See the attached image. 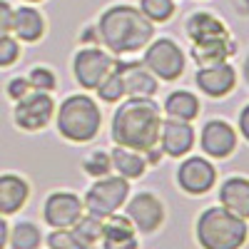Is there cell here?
Returning a JSON list of instances; mask_svg holds the SVG:
<instances>
[{
  "label": "cell",
  "mask_w": 249,
  "mask_h": 249,
  "mask_svg": "<svg viewBox=\"0 0 249 249\" xmlns=\"http://www.w3.org/2000/svg\"><path fill=\"white\" fill-rule=\"evenodd\" d=\"M127 217L135 230L142 234H152L164 222V204L152 192H140L127 202Z\"/></svg>",
  "instance_id": "cell-10"
},
{
  "label": "cell",
  "mask_w": 249,
  "mask_h": 249,
  "mask_svg": "<svg viewBox=\"0 0 249 249\" xmlns=\"http://www.w3.org/2000/svg\"><path fill=\"white\" fill-rule=\"evenodd\" d=\"M162 127V112L152 97L130 95L112 115V140L135 152L157 147Z\"/></svg>",
  "instance_id": "cell-1"
},
{
  "label": "cell",
  "mask_w": 249,
  "mask_h": 249,
  "mask_svg": "<svg viewBox=\"0 0 249 249\" xmlns=\"http://www.w3.org/2000/svg\"><path fill=\"white\" fill-rule=\"evenodd\" d=\"M199 144L204 155H210L214 160H224L237 150V130L224 120H210L202 127Z\"/></svg>",
  "instance_id": "cell-13"
},
{
  "label": "cell",
  "mask_w": 249,
  "mask_h": 249,
  "mask_svg": "<svg viewBox=\"0 0 249 249\" xmlns=\"http://www.w3.org/2000/svg\"><path fill=\"white\" fill-rule=\"evenodd\" d=\"M30 90H33V88H30L28 77H15V80L8 82V97H10V100H20L23 95H28Z\"/></svg>",
  "instance_id": "cell-32"
},
{
  "label": "cell",
  "mask_w": 249,
  "mask_h": 249,
  "mask_svg": "<svg viewBox=\"0 0 249 249\" xmlns=\"http://www.w3.org/2000/svg\"><path fill=\"white\" fill-rule=\"evenodd\" d=\"M70 232H72V237L80 242L82 249L92 247V244H97L100 237H102V219L95 217V214H85V212H82V214L77 217V222L70 227Z\"/></svg>",
  "instance_id": "cell-24"
},
{
  "label": "cell",
  "mask_w": 249,
  "mask_h": 249,
  "mask_svg": "<svg viewBox=\"0 0 249 249\" xmlns=\"http://www.w3.org/2000/svg\"><path fill=\"white\" fill-rule=\"evenodd\" d=\"M20 57V43L10 33H0V68H10L15 65Z\"/></svg>",
  "instance_id": "cell-30"
},
{
  "label": "cell",
  "mask_w": 249,
  "mask_h": 249,
  "mask_svg": "<svg viewBox=\"0 0 249 249\" xmlns=\"http://www.w3.org/2000/svg\"><path fill=\"white\" fill-rule=\"evenodd\" d=\"M247 219L224 207H210L197 219V242L204 249H237L247 242Z\"/></svg>",
  "instance_id": "cell-4"
},
{
  "label": "cell",
  "mask_w": 249,
  "mask_h": 249,
  "mask_svg": "<svg viewBox=\"0 0 249 249\" xmlns=\"http://www.w3.org/2000/svg\"><path fill=\"white\" fill-rule=\"evenodd\" d=\"M127 197H130V179H124L120 175H115V177L105 175V177H97V182L88 190L85 199H82V207H85L88 214L107 219L127 202Z\"/></svg>",
  "instance_id": "cell-5"
},
{
  "label": "cell",
  "mask_w": 249,
  "mask_h": 249,
  "mask_svg": "<svg viewBox=\"0 0 249 249\" xmlns=\"http://www.w3.org/2000/svg\"><path fill=\"white\" fill-rule=\"evenodd\" d=\"M55 115V100L50 92L43 90H30L28 95H23L20 100H15V112L13 120L20 130L25 132H35L43 130L45 124L53 120Z\"/></svg>",
  "instance_id": "cell-7"
},
{
  "label": "cell",
  "mask_w": 249,
  "mask_h": 249,
  "mask_svg": "<svg viewBox=\"0 0 249 249\" xmlns=\"http://www.w3.org/2000/svg\"><path fill=\"white\" fill-rule=\"evenodd\" d=\"M217 182V170L204 157H187L177 170V184L187 195H207Z\"/></svg>",
  "instance_id": "cell-9"
},
{
  "label": "cell",
  "mask_w": 249,
  "mask_h": 249,
  "mask_svg": "<svg viewBox=\"0 0 249 249\" xmlns=\"http://www.w3.org/2000/svg\"><path fill=\"white\" fill-rule=\"evenodd\" d=\"M140 10L152 23H167L175 15V0H140Z\"/></svg>",
  "instance_id": "cell-26"
},
{
  "label": "cell",
  "mask_w": 249,
  "mask_h": 249,
  "mask_svg": "<svg viewBox=\"0 0 249 249\" xmlns=\"http://www.w3.org/2000/svg\"><path fill=\"white\" fill-rule=\"evenodd\" d=\"M135 224L130 222V217L124 214V217H117L110 214L107 222L102 224V244H105L107 249H132L137 247V234H135Z\"/></svg>",
  "instance_id": "cell-16"
},
{
  "label": "cell",
  "mask_w": 249,
  "mask_h": 249,
  "mask_svg": "<svg viewBox=\"0 0 249 249\" xmlns=\"http://www.w3.org/2000/svg\"><path fill=\"white\" fill-rule=\"evenodd\" d=\"M187 35L192 43H204V40H214L227 35V25L212 13H195L187 20Z\"/></svg>",
  "instance_id": "cell-21"
},
{
  "label": "cell",
  "mask_w": 249,
  "mask_h": 249,
  "mask_svg": "<svg viewBox=\"0 0 249 249\" xmlns=\"http://www.w3.org/2000/svg\"><path fill=\"white\" fill-rule=\"evenodd\" d=\"M115 70L122 77V85H124V95H144V97H152L157 92V77L144 68L140 62H115Z\"/></svg>",
  "instance_id": "cell-15"
},
{
  "label": "cell",
  "mask_w": 249,
  "mask_h": 249,
  "mask_svg": "<svg viewBox=\"0 0 249 249\" xmlns=\"http://www.w3.org/2000/svg\"><path fill=\"white\" fill-rule=\"evenodd\" d=\"M232 55H234V43L230 40V35L204 40V43H195V48H192V57H195V62L199 68L212 65V62H222V60L232 57Z\"/></svg>",
  "instance_id": "cell-22"
},
{
  "label": "cell",
  "mask_w": 249,
  "mask_h": 249,
  "mask_svg": "<svg viewBox=\"0 0 249 249\" xmlns=\"http://www.w3.org/2000/svg\"><path fill=\"white\" fill-rule=\"evenodd\" d=\"M152 35H155L152 20H147L140 8L132 5H112L100 15L97 23L100 43L115 55L142 50L152 40Z\"/></svg>",
  "instance_id": "cell-2"
},
{
  "label": "cell",
  "mask_w": 249,
  "mask_h": 249,
  "mask_svg": "<svg viewBox=\"0 0 249 249\" xmlns=\"http://www.w3.org/2000/svg\"><path fill=\"white\" fill-rule=\"evenodd\" d=\"M82 167H85V172L92 175V177H105V175H110V170H112V160H110L107 152L95 150V152H90V155L85 157Z\"/></svg>",
  "instance_id": "cell-28"
},
{
  "label": "cell",
  "mask_w": 249,
  "mask_h": 249,
  "mask_svg": "<svg viewBox=\"0 0 249 249\" xmlns=\"http://www.w3.org/2000/svg\"><path fill=\"white\" fill-rule=\"evenodd\" d=\"M28 82L33 90H43V92H53L57 85V77L50 68H33L28 75Z\"/></svg>",
  "instance_id": "cell-29"
},
{
  "label": "cell",
  "mask_w": 249,
  "mask_h": 249,
  "mask_svg": "<svg viewBox=\"0 0 249 249\" xmlns=\"http://www.w3.org/2000/svg\"><path fill=\"white\" fill-rule=\"evenodd\" d=\"M30 197V184L18 175H0V214L8 217L23 210Z\"/></svg>",
  "instance_id": "cell-17"
},
{
  "label": "cell",
  "mask_w": 249,
  "mask_h": 249,
  "mask_svg": "<svg viewBox=\"0 0 249 249\" xmlns=\"http://www.w3.org/2000/svg\"><path fill=\"white\" fill-rule=\"evenodd\" d=\"M110 160H112V170H117V175L124 177V179H140L144 172H147L144 155L122 147V144H117V147L112 150Z\"/></svg>",
  "instance_id": "cell-23"
},
{
  "label": "cell",
  "mask_w": 249,
  "mask_h": 249,
  "mask_svg": "<svg viewBox=\"0 0 249 249\" xmlns=\"http://www.w3.org/2000/svg\"><path fill=\"white\" fill-rule=\"evenodd\" d=\"M57 132L70 142H90L102 127V110L90 95H70L60 102Z\"/></svg>",
  "instance_id": "cell-3"
},
{
  "label": "cell",
  "mask_w": 249,
  "mask_h": 249,
  "mask_svg": "<svg viewBox=\"0 0 249 249\" xmlns=\"http://www.w3.org/2000/svg\"><path fill=\"white\" fill-rule=\"evenodd\" d=\"M8 242L15 249H35L40 244V230L33 222H18L13 227V234H8Z\"/></svg>",
  "instance_id": "cell-25"
},
{
  "label": "cell",
  "mask_w": 249,
  "mask_h": 249,
  "mask_svg": "<svg viewBox=\"0 0 249 249\" xmlns=\"http://www.w3.org/2000/svg\"><path fill=\"white\" fill-rule=\"evenodd\" d=\"M95 90H97V95H100V100H102V102H117V100H122V97H124L122 77H120V72H117L115 68L107 72V77L102 80Z\"/></svg>",
  "instance_id": "cell-27"
},
{
  "label": "cell",
  "mask_w": 249,
  "mask_h": 249,
  "mask_svg": "<svg viewBox=\"0 0 249 249\" xmlns=\"http://www.w3.org/2000/svg\"><path fill=\"white\" fill-rule=\"evenodd\" d=\"M164 115L167 117H175V120H184V122H192L199 117L202 112V105L197 95L187 92V90H175L167 95V100H164Z\"/></svg>",
  "instance_id": "cell-20"
},
{
  "label": "cell",
  "mask_w": 249,
  "mask_h": 249,
  "mask_svg": "<svg viewBox=\"0 0 249 249\" xmlns=\"http://www.w3.org/2000/svg\"><path fill=\"white\" fill-rule=\"evenodd\" d=\"M13 15L15 10L8 0H0V33H13Z\"/></svg>",
  "instance_id": "cell-33"
},
{
  "label": "cell",
  "mask_w": 249,
  "mask_h": 249,
  "mask_svg": "<svg viewBox=\"0 0 249 249\" xmlns=\"http://www.w3.org/2000/svg\"><path fill=\"white\" fill-rule=\"evenodd\" d=\"M244 8H247V13H249V0H244Z\"/></svg>",
  "instance_id": "cell-37"
},
{
  "label": "cell",
  "mask_w": 249,
  "mask_h": 249,
  "mask_svg": "<svg viewBox=\"0 0 249 249\" xmlns=\"http://www.w3.org/2000/svg\"><path fill=\"white\" fill-rule=\"evenodd\" d=\"M112 68H115V57L107 50H100V48H82L72 57L75 80L85 90H95L107 77V72Z\"/></svg>",
  "instance_id": "cell-8"
},
{
  "label": "cell",
  "mask_w": 249,
  "mask_h": 249,
  "mask_svg": "<svg viewBox=\"0 0 249 249\" xmlns=\"http://www.w3.org/2000/svg\"><path fill=\"white\" fill-rule=\"evenodd\" d=\"M28 3H40V0H28Z\"/></svg>",
  "instance_id": "cell-38"
},
{
  "label": "cell",
  "mask_w": 249,
  "mask_h": 249,
  "mask_svg": "<svg viewBox=\"0 0 249 249\" xmlns=\"http://www.w3.org/2000/svg\"><path fill=\"white\" fill-rule=\"evenodd\" d=\"M197 88L210 95V97H227L234 85H237V70L230 65L227 60L222 62H212V65H202L195 75Z\"/></svg>",
  "instance_id": "cell-12"
},
{
  "label": "cell",
  "mask_w": 249,
  "mask_h": 249,
  "mask_svg": "<svg viewBox=\"0 0 249 249\" xmlns=\"http://www.w3.org/2000/svg\"><path fill=\"white\" fill-rule=\"evenodd\" d=\"M239 132H242V137L249 142V105L239 112Z\"/></svg>",
  "instance_id": "cell-34"
},
{
  "label": "cell",
  "mask_w": 249,
  "mask_h": 249,
  "mask_svg": "<svg viewBox=\"0 0 249 249\" xmlns=\"http://www.w3.org/2000/svg\"><path fill=\"white\" fill-rule=\"evenodd\" d=\"M48 247H50V249H82L80 242L72 237L70 230H55V232L48 237Z\"/></svg>",
  "instance_id": "cell-31"
},
{
  "label": "cell",
  "mask_w": 249,
  "mask_h": 249,
  "mask_svg": "<svg viewBox=\"0 0 249 249\" xmlns=\"http://www.w3.org/2000/svg\"><path fill=\"white\" fill-rule=\"evenodd\" d=\"M82 212V199L72 192H53L43 207V217L53 230H70Z\"/></svg>",
  "instance_id": "cell-11"
},
{
  "label": "cell",
  "mask_w": 249,
  "mask_h": 249,
  "mask_svg": "<svg viewBox=\"0 0 249 249\" xmlns=\"http://www.w3.org/2000/svg\"><path fill=\"white\" fill-rule=\"evenodd\" d=\"M8 244V224L3 219V214H0V249H3Z\"/></svg>",
  "instance_id": "cell-35"
},
{
  "label": "cell",
  "mask_w": 249,
  "mask_h": 249,
  "mask_svg": "<svg viewBox=\"0 0 249 249\" xmlns=\"http://www.w3.org/2000/svg\"><path fill=\"white\" fill-rule=\"evenodd\" d=\"M219 202L232 214L249 219V179L247 177H230L219 187Z\"/></svg>",
  "instance_id": "cell-18"
},
{
  "label": "cell",
  "mask_w": 249,
  "mask_h": 249,
  "mask_svg": "<svg viewBox=\"0 0 249 249\" xmlns=\"http://www.w3.org/2000/svg\"><path fill=\"white\" fill-rule=\"evenodd\" d=\"M160 142H162V152L167 157H184L195 147V127L184 120H175L167 117L162 120V127H160Z\"/></svg>",
  "instance_id": "cell-14"
},
{
  "label": "cell",
  "mask_w": 249,
  "mask_h": 249,
  "mask_svg": "<svg viewBox=\"0 0 249 249\" xmlns=\"http://www.w3.org/2000/svg\"><path fill=\"white\" fill-rule=\"evenodd\" d=\"M142 65L147 68L157 80L172 82L184 72V53L182 48L170 37H160L144 50Z\"/></svg>",
  "instance_id": "cell-6"
},
{
  "label": "cell",
  "mask_w": 249,
  "mask_h": 249,
  "mask_svg": "<svg viewBox=\"0 0 249 249\" xmlns=\"http://www.w3.org/2000/svg\"><path fill=\"white\" fill-rule=\"evenodd\" d=\"M13 33L23 43H37L45 35V18L40 15V10H35L30 5L18 8L13 15Z\"/></svg>",
  "instance_id": "cell-19"
},
{
  "label": "cell",
  "mask_w": 249,
  "mask_h": 249,
  "mask_svg": "<svg viewBox=\"0 0 249 249\" xmlns=\"http://www.w3.org/2000/svg\"><path fill=\"white\" fill-rule=\"evenodd\" d=\"M242 72H244V80H247V85H249V55H247V60H244V68H242Z\"/></svg>",
  "instance_id": "cell-36"
}]
</instances>
